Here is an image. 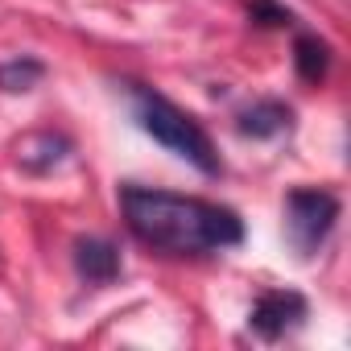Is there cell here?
Wrapping results in <instances>:
<instances>
[{
    "instance_id": "3957f363",
    "label": "cell",
    "mask_w": 351,
    "mask_h": 351,
    "mask_svg": "<svg viewBox=\"0 0 351 351\" xmlns=\"http://www.w3.org/2000/svg\"><path fill=\"white\" fill-rule=\"evenodd\" d=\"M339 215H343V203H339L335 191H326V186H293L285 195V240H289V248L302 261L318 256L322 244L330 240Z\"/></svg>"
},
{
    "instance_id": "8992f818",
    "label": "cell",
    "mask_w": 351,
    "mask_h": 351,
    "mask_svg": "<svg viewBox=\"0 0 351 351\" xmlns=\"http://www.w3.org/2000/svg\"><path fill=\"white\" fill-rule=\"evenodd\" d=\"M298 124V112L293 104L277 99V95H265V99H252L248 108L236 112V132L244 141H281L289 136Z\"/></svg>"
},
{
    "instance_id": "52a82bcc",
    "label": "cell",
    "mask_w": 351,
    "mask_h": 351,
    "mask_svg": "<svg viewBox=\"0 0 351 351\" xmlns=\"http://www.w3.org/2000/svg\"><path fill=\"white\" fill-rule=\"evenodd\" d=\"M71 153H75L71 136L66 132H54V128H38V132H29V136L17 141V161L29 173H54Z\"/></svg>"
},
{
    "instance_id": "7a4b0ae2",
    "label": "cell",
    "mask_w": 351,
    "mask_h": 351,
    "mask_svg": "<svg viewBox=\"0 0 351 351\" xmlns=\"http://www.w3.org/2000/svg\"><path fill=\"white\" fill-rule=\"evenodd\" d=\"M124 95H128L132 124L145 136H153L165 153H173V157H182L186 165H195L203 178H219V173H223V157H219L211 132L186 108H178L169 95H161L157 87L132 83V79H124Z\"/></svg>"
},
{
    "instance_id": "6da1fadb",
    "label": "cell",
    "mask_w": 351,
    "mask_h": 351,
    "mask_svg": "<svg viewBox=\"0 0 351 351\" xmlns=\"http://www.w3.org/2000/svg\"><path fill=\"white\" fill-rule=\"evenodd\" d=\"M116 199H120V215L132 240L157 256H178V261L223 256L240 248L248 236L240 211L215 199L141 186V182H120Z\"/></svg>"
},
{
    "instance_id": "277c9868",
    "label": "cell",
    "mask_w": 351,
    "mask_h": 351,
    "mask_svg": "<svg viewBox=\"0 0 351 351\" xmlns=\"http://www.w3.org/2000/svg\"><path fill=\"white\" fill-rule=\"evenodd\" d=\"M306 314H310L306 293H298V289H265L248 310V330L261 343H277V339L293 335L306 322Z\"/></svg>"
},
{
    "instance_id": "ba28073f",
    "label": "cell",
    "mask_w": 351,
    "mask_h": 351,
    "mask_svg": "<svg viewBox=\"0 0 351 351\" xmlns=\"http://www.w3.org/2000/svg\"><path fill=\"white\" fill-rule=\"evenodd\" d=\"M330 62H335V50H330L326 38H318V34H310V29H302V34L293 38V71H298L302 83H310V87L326 83Z\"/></svg>"
},
{
    "instance_id": "9c48e42d",
    "label": "cell",
    "mask_w": 351,
    "mask_h": 351,
    "mask_svg": "<svg viewBox=\"0 0 351 351\" xmlns=\"http://www.w3.org/2000/svg\"><path fill=\"white\" fill-rule=\"evenodd\" d=\"M46 62L34 58V54H17L9 62H0V91H9V95H21V91H34L42 79H46Z\"/></svg>"
},
{
    "instance_id": "30bf717a",
    "label": "cell",
    "mask_w": 351,
    "mask_h": 351,
    "mask_svg": "<svg viewBox=\"0 0 351 351\" xmlns=\"http://www.w3.org/2000/svg\"><path fill=\"white\" fill-rule=\"evenodd\" d=\"M248 21L256 29H289V25H298V13L285 9L281 0H252V5H248Z\"/></svg>"
},
{
    "instance_id": "5b68a950",
    "label": "cell",
    "mask_w": 351,
    "mask_h": 351,
    "mask_svg": "<svg viewBox=\"0 0 351 351\" xmlns=\"http://www.w3.org/2000/svg\"><path fill=\"white\" fill-rule=\"evenodd\" d=\"M71 265H75V277L91 289H104V285H116L120 273H124V261H120V248L104 236H79L71 244Z\"/></svg>"
}]
</instances>
